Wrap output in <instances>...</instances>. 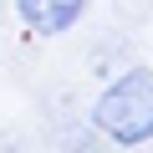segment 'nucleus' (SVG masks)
<instances>
[{
    "instance_id": "obj_1",
    "label": "nucleus",
    "mask_w": 153,
    "mask_h": 153,
    "mask_svg": "<svg viewBox=\"0 0 153 153\" xmlns=\"http://www.w3.org/2000/svg\"><path fill=\"white\" fill-rule=\"evenodd\" d=\"M87 123L112 148H143V143H153V71L148 66L117 71L112 82L92 97Z\"/></svg>"
},
{
    "instance_id": "obj_2",
    "label": "nucleus",
    "mask_w": 153,
    "mask_h": 153,
    "mask_svg": "<svg viewBox=\"0 0 153 153\" xmlns=\"http://www.w3.org/2000/svg\"><path fill=\"white\" fill-rule=\"evenodd\" d=\"M10 10H16V21L31 36L51 41V36H66V31L82 26V16L92 10V0H10Z\"/></svg>"
}]
</instances>
